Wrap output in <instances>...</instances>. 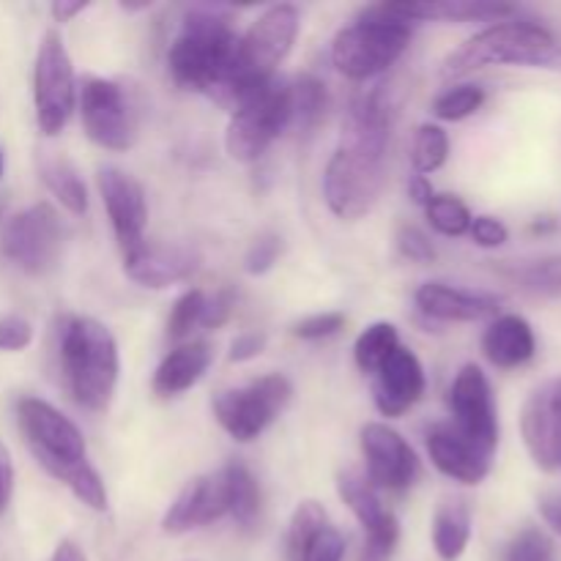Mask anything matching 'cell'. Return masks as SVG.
Wrapping results in <instances>:
<instances>
[{
	"label": "cell",
	"instance_id": "bcb514c9",
	"mask_svg": "<svg viewBox=\"0 0 561 561\" xmlns=\"http://www.w3.org/2000/svg\"><path fill=\"white\" fill-rule=\"evenodd\" d=\"M233 310H236V294L230 288L214 290L211 296L206 294V307H203L201 327L222 329L225 323L233 318Z\"/></svg>",
	"mask_w": 561,
	"mask_h": 561
},
{
	"label": "cell",
	"instance_id": "6da1fadb",
	"mask_svg": "<svg viewBox=\"0 0 561 561\" xmlns=\"http://www.w3.org/2000/svg\"><path fill=\"white\" fill-rule=\"evenodd\" d=\"M236 58L239 33L228 11L197 5L186 11L179 36L170 44L168 71L175 85L203 93L233 113L241 99Z\"/></svg>",
	"mask_w": 561,
	"mask_h": 561
},
{
	"label": "cell",
	"instance_id": "ee69618b",
	"mask_svg": "<svg viewBox=\"0 0 561 561\" xmlns=\"http://www.w3.org/2000/svg\"><path fill=\"white\" fill-rule=\"evenodd\" d=\"M33 343V323L27 318L14 316H0V351L5 354H20L27 345Z\"/></svg>",
	"mask_w": 561,
	"mask_h": 561
},
{
	"label": "cell",
	"instance_id": "f5cc1de1",
	"mask_svg": "<svg viewBox=\"0 0 561 561\" xmlns=\"http://www.w3.org/2000/svg\"><path fill=\"white\" fill-rule=\"evenodd\" d=\"M85 9H88L85 0H75V3H69V0H58V3L49 5V14L55 16V22H69L71 16L82 14Z\"/></svg>",
	"mask_w": 561,
	"mask_h": 561
},
{
	"label": "cell",
	"instance_id": "4fadbf2b",
	"mask_svg": "<svg viewBox=\"0 0 561 561\" xmlns=\"http://www.w3.org/2000/svg\"><path fill=\"white\" fill-rule=\"evenodd\" d=\"M449 425L458 427L466 438L480 444L482 449L496 455L499 436V405L496 394H493L491 378L485 376L480 365H463L455 376L453 387H449Z\"/></svg>",
	"mask_w": 561,
	"mask_h": 561
},
{
	"label": "cell",
	"instance_id": "30bf717a",
	"mask_svg": "<svg viewBox=\"0 0 561 561\" xmlns=\"http://www.w3.org/2000/svg\"><path fill=\"white\" fill-rule=\"evenodd\" d=\"M66 230L49 203H36L5 219L0 230V255L31 277L53 272L64 255Z\"/></svg>",
	"mask_w": 561,
	"mask_h": 561
},
{
	"label": "cell",
	"instance_id": "5b68a950",
	"mask_svg": "<svg viewBox=\"0 0 561 561\" xmlns=\"http://www.w3.org/2000/svg\"><path fill=\"white\" fill-rule=\"evenodd\" d=\"M16 422L36 463L64 485L80 466L88 463L82 431L47 400L22 398L16 403Z\"/></svg>",
	"mask_w": 561,
	"mask_h": 561
},
{
	"label": "cell",
	"instance_id": "cb8c5ba5",
	"mask_svg": "<svg viewBox=\"0 0 561 561\" xmlns=\"http://www.w3.org/2000/svg\"><path fill=\"white\" fill-rule=\"evenodd\" d=\"M214 362V348L206 340H192V343H181L159 362L157 373H153V394L159 398H179V394L190 392L192 387L206 378L208 367Z\"/></svg>",
	"mask_w": 561,
	"mask_h": 561
},
{
	"label": "cell",
	"instance_id": "52a82bcc",
	"mask_svg": "<svg viewBox=\"0 0 561 561\" xmlns=\"http://www.w3.org/2000/svg\"><path fill=\"white\" fill-rule=\"evenodd\" d=\"M301 16L299 9L290 3L268 5L261 16L250 25L244 36H239V58H236V75H239L241 99L239 104L250 96L255 88L268 82L277 71V66L294 49L296 36H299ZM236 104V107H239Z\"/></svg>",
	"mask_w": 561,
	"mask_h": 561
},
{
	"label": "cell",
	"instance_id": "681fc988",
	"mask_svg": "<svg viewBox=\"0 0 561 561\" xmlns=\"http://www.w3.org/2000/svg\"><path fill=\"white\" fill-rule=\"evenodd\" d=\"M11 493H14V460L5 444L0 442V515L11 504Z\"/></svg>",
	"mask_w": 561,
	"mask_h": 561
},
{
	"label": "cell",
	"instance_id": "74e56055",
	"mask_svg": "<svg viewBox=\"0 0 561 561\" xmlns=\"http://www.w3.org/2000/svg\"><path fill=\"white\" fill-rule=\"evenodd\" d=\"M507 561H559V553L546 531L526 526L507 546Z\"/></svg>",
	"mask_w": 561,
	"mask_h": 561
},
{
	"label": "cell",
	"instance_id": "f6af8a7d",
	"mask_svg": "<svg viewBox=\"0 0 561 561\" xmlns=\"http://www.w3.org/2000/svg\"><path fill=\"white\" fill-rule=\"evenodd\" d=\"M469 236L482 250H499V247H504L510 241V228L502 219L493 217V214H480V217L471 219Z\"/></svg>",
	"mask_w": 561,
	"mask_h": 561
},
{
	"label": "cell",
	"instance_id": "d4e9b609",
	"mask_svg": "<svg viewBox=\"0 0 561 561\" xmlns=\"http://www.w3.org/2000/svg\"><path fill=\"white\" fill-rule=\"evenodd\" d=\"M405 22H504L515 16V5L485 0H425V3H392Z\"/></svg>",
	"mask_w": 561,
	"mask_h": 561
},
{
	"label": "cell",
	"instance_id": "b9f144b4",
	"mask_svg": "<svg viewBox=\"0 0 561 561\" xmlns=\"http://www.w3.org/2000/svg\"><path fill=\"white\" fill-rule=\"evenodd\" d=\"M345 329V316L343 312H316V316L301 318L294 327V334L307 343H316V340H329L334 334H340Z\"/></svg>",
	"mask_w": 561,
	"mask_h": 561
},
{
	"label": "cell",
	"instance_id": "277c9868",
	"mask_svg": "<svg viewBox=\"0 0 561 561\" xmlns=\"http://www.w3.org/2000/svg\"><path fill=\"white\" fill-rule=\"evenodd\" d=\"M411 42V22L394 14L392 3L367 5L334 36L332 64L348 80H370L400 60Z\"/></svg>",
	"mask_w": 561,
	"mask_h": 561
},
{
	"label": "cell",
	"instance_id": "9c48e42d",
	"mask_svg": "<svg viewBox=\"0 0 561 561\" xmlns=\"http://www.w3.org/2000/svg\"><path fill=\"white\" fill-rule=\"evenodd\" d=\"M77 110L88 140L104 151H129L140 135V113L118 80L85 77L77 85Z\"/></svg>",
	"mask_w": 561,
	"mask_h": 561
},
{
	"label": "cell",
	"instance_id": "7402d4cb",
	"mask_svg": "<svg viewBox=\"0 0 561 561\" xmlns=\"http://www.w3.org/2000/svg\"><path fill=\"white\" fill-rule=\"evenodd\" d=\"M201 266L197 252L186 247H157L142 244L131 255H124V272L131 283L151 290H164L170 285H179L190 279Z\"/></svg>",
	"mask_w": 561,
	"mask_h": 561
},
{
	"label": "cell",
	"instance_id": "ffe728a7",
	"mask_svg": "<svg viewBox=\"0 0 561 561\" xmlns=\"http://www.w3.org/2000/svg\"><path fill=\"white\" fill-rule=\"evenodd\" d=\"M416 307L422 316L442 323L493 321L502 310V299L485 290L458 288L449 283H425L416 290Z\"/></svg>",
	"mask_w": 561,
	"mask_h": 561
},
{
	"label": "cell",
	"instance_id": "11a10c76",
	"mask_svg": "<svg viewBox=\"0 0 561 561\" xmlns=\"http://www.w3.org/2000/svg\"><path fill=\"white\" fill-rule=\"evenodd\" d=\"M3 168H5V157H3V148H0V179H3Z\"/></svg>",
	"mask_w": 561,
	"mask_h": 561
},
{
	"label": "cell",
	"instance_id": "484cf974",
	"mask_svg": "<svg viewBox=\"0 0 561 561\" xmlns=\"http://www.w3.org/2000/svg\"><path fill=\"white\" fill-rule=\"evenodd\" d=\"M471 529H474V518H471V507L463 499H447V502L438 504L431 531L438 559L458 561L463 557L471 542Z\"/></svg>",
	"mask_w": 561,
	"mask_h": 561
},
{
	"label": "cell",
	"instance_id": "8fae6325",
	"mask_svg": "<svg viewBox=\"0 0 561 561\" xmlns=\"http://www.w3.org/2000/svg\"><path fill=\"white\" fill-rule=\"evenodd\" d=\"M387 181V157L337 148L323 170V201L334 217L354 222L381 197Z\"/></svg>",
	"mask_w": 561,
	"mask_h": 561
},
{
	"label": "cell",
	"instance_id": "5bb4252c",
	"mask_svg": "<svg viewBox=\"0 0 561 561\" xmlns=\"http://www.w3.org/2000/svg\"><path fill=\"white\" fill-rule=\"evenodd\" d=\"M365 477L378 491H409L420 477V458L414 447L387 422H367L359 433Z\"/></svg>",
	"mask_w": 561,
	"mask_h": 561
},
{
	"label": "cell",
	"instance_id": "7dc6e473",
	"mask_svg": "<svg viewBox=\"0 0 561 561\" xmlns=\"http://www.w3.org/2000/svg\"><path fill=\"white\" fill-rule=\"evenodd\" d=\"M345 557V540L334 526H327L321 535L312 540V546L307 548L305 559L301 561H343Z\"/></svg>",
	"mask_w": 561,
	"mask_h": 561
},
{
	"label": "cell",
	"instance_id": "f1b7e54d",
	"mask_svg": "<svg viewBox=\"0 0 561 561\" xmlns=\"http://www.w3.org/2000/svg\"><path fill=\"white\" fill-rule=\"evenodd\" d=\"M327 85L318 77L301 75L290 82V126L301 135H312L327 118Z\"/></svg>",
	"mask_w": 561,
	"mask_h": 561
},
{
	"label": "cell",
	"instance_id": "836d02e7",
	"mask_svg": "<svg viewBox=\"0 0 561 561\" xmlns=\"http://www.w3.org/2000/svg\"><path fill=\"white\" fill-rule=\"evenodd\" d=\"M449 159V135L438 124H422L411 146V164L416 175H431L442 170Z\"/></svg>",
	"mask_w": 561,
	"mask_h": 561
},
{
	"label": "cell",
	"instance_id": "816d5d0a",
	"mask_svg": "<svg viewBox=\"0 0 561 561\" xmlns=\"http://www.w3.org/2000/svg\"><path fill=\"white\" fill-rule=\"evenodd\" d=\"M409 197H411V203H414V206L425 208L427 203H431L433 197H436V190H433L431 179H427V175H411Z\"/></svg>",
	"mask_w": 561,
	"mask_h": 561
},
{
	"label": "cell",
	"instance_id": "7bdbcfd3",
	"mask_svg": "<svg viewBox=\"0 0 561 561\" xmlns=\"http://www.w3.org/2000/svg\"><path fill=\"white\" fill-rule=\"evenodd\" d=\"M398 250L405 261L411 263H433L436 261V247H433L431 236L420 230L416 225H403L398 230Z\"/></svg>",
	"mask_w": 561,
	"mask_h": 561
},
{
	"label": "cell",
	"instance_id": "ac0fdd59",
	"mask_svg": "<svg viewBox=\"0 0 561 561\" xmlns=\"http://www.w3.org/2000/svg\"><path fill=\"white\" fill-rule=\"evenodd\" d=\"M427 389L425 367L420 356L403 343L383 359V365L373 373V400L381 416L398 420L405 411L414 409Z\"/></svg>",
	"mask_w": 561,
	"mask_h": 561
},
{
	"label": "cell",
	"instance_id": "f546056e",
	"mask_svg": "<svg viewBox=\"0 0 561 561\" xmlns=\"http://www.w3.org/2000/svg\"><path fill=\"white\" fill-rule=\"evenodd\" d=\"M222 471L225 480H228L230 518L239 526H244V529H250L261 518V485H257L255 474L244 463H239V460L222 466Z\"/></svg>",
	"mask_w": 561,
	"mask_h": 561
},
{
	"label": "cell",
	"instance_id": "2e32d148",
	"mask_svg": "<svg viewBox=\"0 0 561 561\" xmlns=\"http://www.w3.org/2000/svg\"><path fill=\"white\" fill-rule=\"evenodd\" d=\"M520 438L537 469H561V376L542 381L524 400Z\"/></svg>",
	"mask_w": 561,
	"mask_h": 561
},
{
	"label": "cell",
	"instance_id": "83f0119b",
	"mask_svg": "<svg viewBox=\"0 0 561 561\" xmlns=\"http://www.w3.org/2000/svg\"><path fill=\"white\" fill-rule=\"evenodd\" d=\"M337 496H340V502H343L345 507L354 513V518L359 520V526L365 531L376 529V526H381L383 520L392 515V510L383 507L378 488L373 485L365 474H359V471H354V469L340 471Z\"/></svg>",
	"mask_w": 561,
	"mask_h": 561
},
{
	"label": "cell",
	"instance_id": "e0dca14e",
	"mask_svg": "<svg viewBox=\"0 0 561 561\" xmlns=\"http://www.w3.org/2000/svg\"><path fill=\"white\" fill-rule=\"evenodd\" d=\"M225 515H230L228 480H225V471L219 469L214 474L195 477L181 488V493L164 513L162 531L179 537L186 531L206 529Z\"/></svg>",
	"mask_w": 561,
	"mask_h": 561
},
{
	"label": "cell",
	"instance_id": "d6a6232c",
	"mask_svg": "<svg viewBox=\"0 0 561 561\" xmlns=\"http://www.w3.org/2000/svg\"><path fill=\"white\" fill-rule=\"evenodd\" d=\"M329 526V515L323 510V504H318L316 499H307L299 507L294 510L288 524V559L301 561L305 559L307 548L312 546L318 535Z\"/></svg>",
	"mask_w": 561,
	"mask_h": 561
},
{
	"label": "cell",
	"instance_id": "44dd1931",
	"mask_svg": "<svg viewBox=\"0 0 561 561\" xmlns=\"http://www.w3.org/2000/svg\"><path fill=\"white\" fill-rule=\"evenodd\" d=\"M389 137H392V102L387 99V93L376 88V91L354 99V104L345 113L340 148L387 157Z\"/></svg>",
	"mask_w": 561,
	"mask_h": 561
},
{
	"label": "cell",
	"instance_id": "db71d44e",
	"mask_svg": "<svg viewBox=\"0 0 561 561\" xmlns=\"http://www.w3.org/2000/svg\"><path fill=\"white\" fill-rule=\"evenodd\" d=\"M53 561H88V559H85V551H82L75 540H60L58 546H55Z\"/></svg>",
	"mask_w": 561,
	"mask_h": 561
},
{
	"label": "cell",
	"instance_id": "c3c4849f",
	"mask_svg": "<svg viewBox=\"0 0 561 561\" xmlns=\"http://www.w3.org/2000/svg\"><path fill=\"white\" fill-rule=\"evenodd\" d=\"M263 348H266V334L241 332V334H236V340L230 343L228 359L236 362V365H241V362H252L263 354Z\"/></svg>",
	"mask_w": 561,
	"mask_h": 561
},
{
	"label": "cell",
	"instance_id": "1f68e13d",
	"mask_svg": "<svg viewBox=\"0 0 561 561\" xmlns=\"http://www.w3.org/2000/svg\"><path fill=\"white\" fill-rule=\"evenodd\" d=\"M400 345L398 327L389 321H376L356 337L354 362L365 376H373L383 365L389 354Z\"/></svg>",
	"mask_w": 561,
	"mask_h": 561
},
{
	"label": "cell",
	"instance_id": "3957f363",
	"mask_svg": "<svg viewBox=\"0 0 561 561\" xmlns=\"http://www.w3.org/2000/svg\"><path fill=\"white\" fill-rule=\"evenodd\" d=\"M60 370L80 409L104 411L118 387V340L96 318H69L60 332Z\"/></svg>",
	"mask_w": 561,
	"mask_h": 561
},
{
	"label": "cell",
	"instance_id": "603a6c76",
	"mask_svg": "<svg viewBox=\"0 0 561 561\" xmlns=\"http://www.w3.org/2000/svg\"><path fill=\"white\" fill-rule=\"evenodd\" d=\"M482 354L499 370H515L535 359L537 334L524 316H496L482 332Z\"/></svg>",
	"mask_w": 561,
	"mask_h": 561
},
{
	"label": "cell",
	"instance_id": "d6986e66",
	"mask_svg": "<svg viewBox=\"0 0 561 561\" xmlns=\"http://www.w3.org/2000/svg\"><path fill=\"white\" fill-rule=\"evenodd\" d=\"M427 458L433 460L438 471L460 485H480L493 469V453L482 449L471 438H466L449 422L433 425L425 438Z\"/></svg>",
	"mask_w": 561,
	"mask_h": 561
},
{
	"label": "cell",
	"instance_id": "d590c367",
	"mask_svg": "<svg viewBox=\"0 0 561 561\" xmlns=\"http://www.w3.org/2000/svg\"><path fill=\"white\" fill-rule=\"evenodd\" d=\"M485 104V88L477 82H463V85H453L444 93L433 99V115L438 121H466L474 113H480Z\"/></svg>",
	"mask_w": 561,
	"mask_h": 561
},
{
	"label": "cell",
	"instance_id": "4316f807",
	"mask_svg": "<svg viewBox=\"0 0 561 561\" xmlns=\"http://www.w3.org/2000/svg\"><path fill=\"white\" fill-rule=\"evenodd\" d=\"M38 173H42V181L49 190V195L66 211L75 214V217H82L88 211V186L69 157H64V153H44L38 159Z\"/></svg>",
	"mask_w": 561,
	"mask_h": 561
},
{
	"label": "cell",
	"instance_id": "e575fe53",
	"mask_svg": "<svg viewBox=\"0 0 561 561\" xmlns=\"http://www.w3.org/2000/svg\"><path fill=\"white\" fill-rule=\"evenodd\" d=\"M425 217L431 222V228L436 233L447 236V239H460V236L469 233L471 228V211L458 195H438L433 197L425 206Z\"/></svg>",
	"mask_w": 561,
	"mask_h": 561
},
{
	"label": "cell",
	"instance_id": "7c38bea8",
	"mask_svg": "<svg viewBox=\"0 0 561 561\" xmlns=\"http://www.w3.org/2000/svg\"><path fill=\"white\" fill-rule=\"evenodd\" d=\"M33 107L36 124L47 137L60 135L77 110V77L60 33H44L33 66Z\"/></svg>",
	"mask_w": 561,
	"mask_h": 561
},
{
	"label": "cell",
	"instance_id": "ba28073f",
	"mask_svg": "<svg viewBox=\"0 0 561 561\" xmlns=\"http://www.w3.org/2000/svg\"><path fill=\"white\" fill-rule=\"evenodd\" d=\"M294 383L283 373H266L244 387L222 389L214 398L211 409L219 427L228 433L233 442L250 444L266 433V427L277 420L290 403Z\"/></svg>",
	"mask_w": 561,
	"mask_h": 561
},
{
	"label": "cell",
	"instance_id": "7a4b0ae2",
	"mask_svg": "<svg viewBox=\"0 0 561 561\" xmlns=\"http://www.w3.org/2000/svg\"><path fill=\"white\" fill-rule=\"evenodd\" d=\"M485 66H529V69L561 71V42L551 27L540 22H493L447 55L442 75L466 77Z\"/></svg>",
	"mask_w": 561,
	"mask_h": 561
},
{
	"label": "cell",
	"instance_id": "60d3db41",
	"mask_svg": "<svg viewBox=\"0 0 561 561\" xmlns=\"http://www.w3.org/2000/svg\"><path fill=\"white\" fill-rule=\"evenodd\" d=\"M279 255H283V239L277 233H261L250 244L244 255V272L252 274V277H261V274H268L274 266H277Z\"/></svg>",
	"mask_w": 561,
	"mask_h": 561
},
{
	"label": "cell",
	"instance_id": "ab89813d",
	"mask_svg": "<svg viewBox=\"0 0 561 561\" xmlns=\"http://www.w3.org/2000/svg\"><path fill=\"white\" fill-rule=\"evenodd\" d=\"M398 542H400V524L392 513L381 526L365 531V548H362L359 561H389L394 557Z\"/></svg>",
	"mask_w": 561,
	"mask_h": 561
},
{
	"label": "cell",
	"instance_id": "9a60e30c",
	"mask_svg": "<svg viewBox=\"0 0 561 561\" xmlns=\"http://www.w3.org/2000/svg\"><path fill=\"white\" fill-rule=\"evenodd\" d=\"M96 184L104 211H107L110 225H113V236L121 247V255H131V252L146 244V190H142V184L135 175L121 168H113V164L99 168Z\"/></svg>",
	"mask_w": 561,
	"mask_h": 561
},
{
	"label": "cell",
	"instance_id": "f35d334b",
	"mask_svg": "<svg viewBox=\"0 0 561 561\" xmlns=\"http://www.w3.org/2000/svg\"><path fill=\"white\" fill-rule=\"evenodd\" d=\"M66 488L75 493L77 502L85 504V507L93 510V513H104V510H107V502H110L107 488H104L102 474H99L91 463L80 466V469L71 474V480L66 482Z\"/></svg>",
	"mask_w": 561,
	"mask_h": 561
},
{
	"label": "cell",
	"instance_id": "8992f818",
	"mask_svg": "<svg viewBox=\"0 0 561 561\" xmlns=\"http://www.w3.org/2000/svg\"><path fill=\"white\" fill-rule=\"evenodd\" d=\"M290 129V82L272 77L230 113L225 151L236 162H257Z\"/></svg>",
	"mask_w": 561,
	"mask_h": 561
},
{
	"label": "cell",
	"instance_id": "8d00e7d4",
	"mask_svg": "<svg viewBox=\"0 0 561 561\" xmlns=\"http://www.w3.org/2000/svg\"><path fill=\"white\" fill-rule=\"evenodd\" d=\"M203 307H206V290L190 288L173 301L168 316V337L170 340H186L192 329L201 327Z\"/></svg>",
	"mask_w": 561,
	"mask_h": 561
},
{
	"label": "cell",
	"instance_id": "4dcf8cb0",
	"mask_svg": "<svg viewBox=\"0 0 561 561\" xmlns=\"http://www.w3.org/2000/svg\"><path fill=\"white\" fill-rule=\"evenodd\" d=\"M502 274L520 290L535 296H561V252L526 263L502 266Z\"/></svg>",
	"mask_w": 561,
	"mask_h": 561
},
{
	"label": "cell",
	"instance_id": "f907efd6",
	"mask_svg": "<svg viewBox=\"0 0 561 561\" xmlns=\"http://www.w3.org/2000/svg\"><path fill=\"white\" fill-rule=\"evenodd\" d=\"M537 510H540L548 529L561 537V493H542V496L537 499Z\"/></svg>",
	"mask_w": 561,
	"mask_h": 561
}]
</instances>
